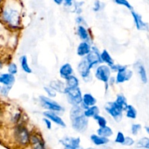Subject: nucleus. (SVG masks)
<instances>
[{"label":"nucleus","mask_w":149,"mask_h":149,"mask_svg":"<svg viewBox=\"0 0 149 149\" xmlns=\"http://www.w3.org/2000/svg\"><path fill=\"white\" fill-rule=\"evenodd\" d=\"M1 85H0V89H1Z\"/></svg>","instance_id":"46"},{"label":"nucleus","mask_w":149,"mask_h":149,"mask_svg":"<svg viewBox=\"0 0 149 149\" xmlns=\"http://www.w3.org/2000/svg\"><path fill=\"white\" fill-rule=\"evenodd\" d=\"M64 93L68 95V100L73 106H77L82 102V96H81V90L78 87H69L65 88Z\"/></svg>","instance_id":"4"},{"label":"nucleus","mask_w":149,"mask_h":149,"mask_svg":"<svg viewBox=\"0 0 149 149\" xmlns=\"http://www.w3.org/2000/svg\"><path fill=\"white\" fill-rule=\"evenodd\" d=\"M105 109L106 111L116 121L119 122L122 117V111H123L116 105L115 102H109L105 106Z\"/></svg>","instance_id":"5"},{"label":"nucleus","mask_w":149,"mask_h":149,"mask_svg":"<svg viewBox=\"0 0 149 149\" xmlns=\"http://www.w3.org/2000/svg\"><path fill=\"white\" fill-rule=\"evenodd\" d=\"M43 114L45 117L48 118L49 120H51L52 122H55V123L57 124V125H60V126L63 127H65V122L63 121V119H61L59 116H58V115L55 113V111H47L44 112Z\"/></svg>","instance_id":"11"},{"label":"nucleus","mask_w":149,"mask_h":149,"mask_svg":"<svg viewBox=\"0 0 149 149\" xmlns=\"http://www.w3.org/2000/svg\"><path fill=\"white\" fill-rule=\"evenodd\" d=\"M15 81V78L13 74H10V73L0 74V84L3 85L13 86Z\"/></svg>","instance_id":"14"},{"label":"nucleus","mask_w":149,"mask_h":149,"mask_svg":"<svg viewBox=\"0 0 149 149\" xmlns=\"http://www.w3.org/2000/svg\"><path fill=\"white\" fill-rule=\"evenodd\" d=\"M125 137L124 135V134L121 132H118L117 135H116V138L115 139V142L117 143L123 144L124 141H125Z\"/></svg>","instance_id":"35"},{"label":"nucleus","mask_w":149,"mask_h":149,"mask_svg":"<svg viewBox=\"0 0 149 149\" xmlns=\"http://www.w3.org/2000/svg\"><path fill=\"white\" fill-rule=\"evenodd\" d=\"M132 15L133 17L134 20H135V23L136 25V27L138 30H143V31H148V26L147 23H144L142 20V17L140 15L136 13L135 12L132 11Z\"/></svg>","instance_id":"13"},{"label":"nucleus","mask_w":149,"mask_h":149,"mask_svg":"<svg viewBox=\"0 0 149 149\" xmlns=\"http://www.w3.org/2000/svg\"><path fill=\"white\" fill-rule=\"evenodd\" d=\"M39 99H40L41 103L43 106V107L48 109L49 111L59 112L63 110V109L61 105L58 104L57 102L52 100V99L48 98V97H45V96H40Z\"/></svg>","instance_id":"6"},{"label":"nucleus","mask_w":149,"mask_h":149,"mask_svg":"<svg viewBox=\"0 0 149 149\" xmlns=\"http://www.w3.org/2000/svg\"><path fill=\"white\" fill-rule=\"evenodd\" d=\"M146 130L147 132H148V133L149 134V127H146Z\"/></svg>","instance_id":"45"},{"label":"nucleus","mask_w":149,"mask_h":149,"mask_svg":"<svg viewBox=\"0 0 149 149\" xmlns=\"http://www.w3.org/2000/svg\"><path fill=\"white\" fill-rule=\"evenodd\" d=\"M90 138H91V141H93V143L96 146L105 145V144L108 143L109 141V138H106V137L100 136V135H91Z\"/></svg>","instance_id":"19"},{"label":"nucleus","mask_w":149,"mask_h":149,"mask_svg":"<svg viewBox=\"0 0 149 149\" xmlns=\"http://www.w3.org/2000/svg\"><path fill=\"white\" fill-rule=\"evenodd\" d=\"M115 2L117 4L119 5H123L125 7H126L127 8L130 9V10H132V7L130 4L129 1L127 0H114Z\"/></svg>","instance_id":"34"},{"label":"nucleus","mask_w":149,"mask_h":149,"mask_svg":"<svg viewBox=\"0 0 149 149\" xmlns=\"http://www.w3.org/2000/svg\"><path fill=\"white\" fill-rule=\"evenodd\" d=\"M70 117L71 119L72 127L76 131L83 132L87 129L89 121L87 116H84V110L79 105L73 106L71 110Z\"/></svg>","instance_id":"2"},{"label":"nucleus","mask_w":149,"mask_h":149,"mask_svg":"<svg viewBox=\"0 0 149 149\" xmlns=\"http://www.w3.org/2000/svg\"><path fill=\"white\" fill-rule=\"evenodd\" d=\"M97 132L98 135L106 137V138L111 136L113 135V131H112L111 128L106 126V125L104 127H100V128L97 130Z\"/></svg>","instance_id":"21"},{"label":"nucleus","mask_w":149,"mask_h":149,"mask_svg":"<svg viewBox=\"0 0 149 149\" xmlns=\"http://www.w3.org/2000/svg\"><path fill=\"white\" fill-rule=\"evenodd\" d=\"M67 81V87H75L79 86V80L74 76H69L68 78L66 79Z\"/></svg>","instance_id":"28"},{"label":"nucleus","mask_w":149,"mask_h":149,"mask_svg":"<svg viewBox=\"0 0 149 149\" xmlns=\"http://www.w3.org/2000/svg\"><path fill=\"white\" fill-rule=\"evenodd\" d=\"M90 63L87 60H83L79 63L78 65V70L81 74V76L83 78H87L90 74V69H91Z\"/></svg>","instance_id":"12"},{"label":"nucleus","mask_w":149,"mask_h":149,"mask_svg":"<svg viewBox=\"0 0 149 149\" xmlns=\"http://www.w3.org/2000/svg\"><path fill=\"white\" fill-rule=\"evenodd\" d=\"M117 72V76H116V79L117 83H123L125 81H128L132 77V71L127 69L126 66H123V65Z\"/></svg>","instance_id":"9"},{"label":"nucleus","mask_w":149,"mask_h":149,"mask_svg":"<svg viewBox=\"0 0 149 149\" xmlns=\"http://www.w3.org/2000/svg\"><path fill=\"white\" fill-rule=\"evenodd\" d=\"M82 103L84 109H87L90 106H94L96 103V99L91 94H84L82 97Z\"/></svg>","instance_id":"18"},{"label":"nucleus","mask_w":149,"mask_h":149,"mask_svg":"<svg viewBox=\"0 0 149 149\" xmlns=\"http://www.w3.org/2000/svg\"><path fill=\"white\" fill-rule=\"evenodd\" d=\"M0 1H1V0H0Z\"/></svg>","instance_id":"47"},{"label":"nucleus","mask_w":149,"mask_h":149,"mask_svg":"<svg viewBox=\"0 0 149 149\" xmlns=\"http://www.w3.org/2000/svg\"><path fill=\"white\" fill-rule=\"evenodd\" d=\"M80 138H65L61 140V143L65 148L77 149L80 147Z\"/></svg>","instance_id":"10"},{"label":"nucleus","mask_w":149,"mask_h":149,"mask_svg":"<svg viewBox=\"0 0 149 149\" xmlns=\"http://www.w3.org/2000/svg\"><path fill=\"white\" fill-rule=\"evenodd\" d=\"M95 119L96 120V122H97V124H98V125L100 127H104L106 126V124H107V122H106V119H105L103 116H100L99 114L96 115V116H95L94 117Z\"/></svg>","instance_id":"31"},{"label":"nucleus","mask_w":149,"mask_h":149,"mask_svg":"<svg viewBox=\"0 0 149 149\" xmlns=\"http://www.w3.org/2000/svg\"><path fill=\"white\" fill-rule=\"evenodd\" d=\"M99 113V109L97 106H92L87 108L85 111H84V116L88 117H94L95 116L97 115Z\"/></svg>","instance_id":"22"},{"label":"nucleus","mask_w":149,"mask_h":149,"mask_svg":"<svg viewBox=\"0 0 149 149\" xmlns=\"http://www.w3.org/2000/svg\"><path fill=\"white\" fill-rule=\"evenodd\" d=\"M90 50H91L90 45H89L88 42L85 41V42H81L79 44V45L78 46V48H77V54L79 56L82 57L84 56V55H88Z\"/></svg>","instance_id":"16"},{"label":"nucleus","mask_w":149,"mask_h":149,"mask_svg":"<svg viewBox=\"0 0 149 149\" xmlns=\"http://www.w3.org/2000/svg\"><path fill=\"white\" fill-rule=\"evenodd\" d=\"M7 70H8V73L15 75V74H17V65H16L15 63H10L8 65Z\"/></svg>","instance_id":"32"},{"label":"nucleus","mask_w":149,"mask_h":149,"mask_svg":"<svg viewBox=\"0 0 149 149\" xmlns=\"http://www.w3.org/2000/svg\"><path fill=\"white\" fill-rule=\"evenodd\" d=\"M2 65H3V62H2V61H1V60L0 59V69H1V68Z\"/></svg>","instance_id":"44"},{"label":"nucleus","mask_w":149,"mask_h":149,"mask_svg":"<svg viewBox=\"0 0 149 149\" xmlns=\"http://www.w3.org/2000/svg\"><path fill=\"white\" fill-rule=\"evenodd\" d=\"M84 19H83V17H81V16H79L77 18V23H79V24H81V23H84Z\"/></svg>","instance_id":"42"},{"label":"nucleus","mask_w":149,"mask_h":149,"mask_svg":"<svg viewBox=\"0 0 149 149\" xmlns=\"http://www.w3.org/2000/svg\"><path fill=\"white\" fill-rule=\"evenodd\" d=\"M13 137L15 142L20 146H26L30 143L29 131L23 126H16L13 132Z\"/></svg>","instance_id":"3"},{"label":"nucleus","mask_w":149,"mask_h":149,"mask_svg":"<svg viewBox=\"0 0 149 149\" xmlns=\"http://www.w3.org/2000/svg\"><path fill=\"white\" fill-rule=\"evenodd\" d=\"M43 121L45 123V125H46L47 127V129L50 130L51 127H52V125H51V120H49L48 118H45V119H43Z\"/></svg>","instance_id":"40"},{"label":"nucleus","mask_w":149,"mask_h":149,"mask_svg":"<svg viewBox=\"0 0 149 149\" xmlns=\"http://www.w3.org/2000/svg\"><path fill=\"white\" fill-rule=\"evenodd\" d=\"M73 73V68L71 64L65 63L61 66L60 69V75L62 78L66 79L69 76H71Z\"/></svg>","instance_id":"17"},{"label":"nucleus","mask_w":149,"mask_h":149,"mask_svg":"<svg viewBox=\"0 0 149 149\" xmlns=\"http://www.w3.org/2000/svg\"><path fill=\"white\" fill-rule=\"evenodd\" d=\"M115 103H116L118 106L122 109V111H126L127 107V99L125 98V96L123 95H119L117 96Z\"/></svg>","instance_id":"24"},{"label":"nucleus","mask_w":149,"mask_h":149,"mask_svg":"<svg viewBox=\"0 0 149 149\" xmlns=\"http://www.w3.org/2000/svg\"><path fill=\"white\" fill-rule=\"evenodd\" d=\"M135 66H136V68L137 70H138V74H139L140 77H141V80H142V81L143 83H146L147 81H148V79H147L146 71V69L145 68H144V66L142 65V64L140 63H138Z\"/></svg>","instance_id":"25"},{"label":"nucleus","mask_w":149,"mask_h":149,"mask_svg":"<svg viewBox=\"0 0 149 149\" xmlns=\"http://www.w3.org/2000/svg\"><path fill=\"white\" fill-rule=\"evenodd\" d=\"M127 116L130 119H135L137 117V111L132 106L128 105L127 107Z\"/></svg>","instance_id":"29"},{"label":"nucleus","mask_w":149,"mask_h":149,"mask_svg":"<svg viewBox=\"0 0 149 149\" xmlns=\"http://www.w3.org/2000/svg\"><path fill=\"white\" fill-rule=\"evenodd\" d=\"M0 19L10 28H17L20 25V15L15 3L11 1L4 4L0 13Z\"/></svg>","instance_id":"1"},{"label":"nucleus","mask_w":149,"mask_h":149,"mask_svg":"<svg viewBox=\"0 0 149 149\" xmlns=\"http://www.w3.org/2000/svg\"><path fill=\"white\" fill-rule=\"evenodd\" d=\"M45 90L47 93L48 95L51 97H54L56 96V91H55L54 89H52V87H45Z\"/></svg>","instance_id":"36"},{"label":"nucleus","mask_w":149,"mask_h":149,"mask_svg":"<svg viewBox=\"0 0 149 149\" xmlns=\"http://www.w3.org/2000/svg\"><path fill=\"white\" fill-rule=\"evenodd\" d=\"M50 87L52 89H54L55 91L60 92V93H64V90L65 88L64 83L60 80H54V81H51Z\"/></svg>","instance_id":"20"},{"label":"nucleus","mask_w":149,"mask_h":149,"mask_svg":"<svg viewBox=\"0 0 149 149\" xmlns=\"http://www.w3.org/2000/svg\"><path fill=\"white\" fill-rule=\"evenodd\" d=\"M87 55V56L86 58V60L88 61L91 68H93V65H96V64L99 63H102L101 58H100V55L99 54L98 49L96 47H93L92 48L90 52Z\"/></svg>","instance_id":"8"},{"label":"nucleus","mask_w":149,"mask_h":149,"mask_svg":"<svg viewBox=\"0 0 149 149\" xmlns=\"http://www.w3.org/2000/svg\"><path fill=\"white\" fill-rule=\"evenodd\" d=\"M141 129V125L138 124H134L132 125V133L134 135H136L138 133V131Z\"/></svg>","instance_id":"37"},{"label":"nucleus","mask_w":149,"mask_h":149,"mask_svg":"<svg viewBox=\"0 0 149 149\" xmlns=\"http://www.w3.org/2000/svg\"><path fill=\"white\" fill-rule=\"evenodd\" d=\"M100 58H101L102 62H104L106 63H107L110 67L114 64L113 60L112 59L110 54H109V52H108V51L106 50V49H104V50L102 52V53L100 54Z\"/></svg>","instance_id":"23"},{"label":"nucleus","mask_w":149,"mask_h":149,"mask_svg":"<svg viewBox=\"0 0 149 149\" xmlns=\"http://www.w3.org/2000/svg\"><path fill=\"white\" fill-rule=\"evenodd\" d=\"M77 33H78V35L79 36L80 39L84 41H86V42H88L89 39H90V36H89L88 31H87V29L84 26H79L78 29H77Z\"/></svg>","instance_id":"26"},{"label":"nucleus","mask_w":149,"mask_h":149,"mask_svg":"<svg viewBox=\"0 0 149 149\" xmlns=\"http://www.w3.org/2000/svg\"><path fill=\"white\" fill-rule=\"evenodd\" d=\"M11 87L12 86L7 85H4L3 87H1V89H0V93H1V95L4 96V97L8 95L9 93H10V90H11Z\"/></svg>","instance_id":"33"},{"label":"nucleus","mask_w":149,"mask_h":149,"mask_svg":"<svg viewBox=\"0 0 149 149\" xmlns=\"http://www.w3.org/2000/svg\"><path fill=\"white\" fill-rule=\"evenodd\" d=\"M20 65H21V68L23 71L27 74H30L32 72L30 66H29V63H28V60L26 55H23L20 58Z\"/></svg>","instance_id":"27"},{"label":"nucleus","mask_w":149,"mask_h":149,"mask_svg":"<svg viewBox=\"0 0 149 149\" xmlns=\"http://www.w3.org/2000/svg\"><path fill=\"white\" fill-rule=\"evenodd\" d=\"M73 1H74V0H63V2L65 6H67V7H70V6L72 5Z\"/></svg>","instance_id":"41"},{"label":"nucleus","mask_w":149,"mask_h":149,"mask_svg":"<svg viewBox=\"0 0 149 149\" xmlns=\"http://www.w3.org/2000/svg\"><path fill=\"white\" fill-rule=\"evenodd\" d=\"M100 9V2L99 0H96L95 2V4H94V7H93V10H94V11L97 12V11H99Z\"/></svg>","instance_id":"39"},{"label":"nucleus","mask_w":149,"mask_h":149,"mask_svg":"<svg viewBox=\"0 0 149 149\" xmlns=\"http://www.w3.org/2000/svg\"><path fill=\"white\" fill-rule=\"evenodd\" d=\"M111 75V68L106 65H100L97 68L95 72V77L100 81L107 84Z\"/></svg>","instance_id":"7"},{"label":"nucleus","mask_w":149,"mask_h":149,"mask_svg":"<svg viewBox=\"0 0 149 149\" xmlns=\"http://www.w3.org/2000/svg\"><path fill=\"white\" fill-rule=\"evenodd\" d=\"M54 1H55V4H58V5H61V4H63V0H53Z\"/></svg>","instance_id":"43"},{"label":"nucleus","mask_w":149,"mask_h":149,"mask_svg":"<svg viewBox=\"0 0 149 149\" xmlns=\"http://www.w3.org/2000/svg\"><path fill=\"white\" fill-rule=\"evenodd\" d=\"M134 144V141L132 138H130V137H126L125 139V141H124L123 143V145H125V146H132Z\"/></svg>","instance_id":"38"},{"label":"nucleus","mask_w":149,"mask_h":149,"mask_svg":"<svg viewBox=\"0 0 149 149\" xmlns=\"http://www.w3.org/2000/svg\"><path fill=\"white\" fill-rule=\"evenodd\" d=\"M30 143L34 148L42 149L45 148V142L38 135H33L30 136Z\"/></svg>","instance_id":"15"},{"label":"nucleus","mask_w":149,"mask_h":149,"mask_svg":"<svg viewBox=\"0 0 149 149\" xmlns=\"http://www.w3.org/2000/svg\"><path fill=\"white\" fill-rule=\"evenodd\" d=\"M137 146L140 147V148H149V139L147 138H142L138 142Z\"/></svg>","instance_id":"30"}]
</instances>
